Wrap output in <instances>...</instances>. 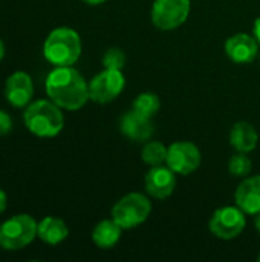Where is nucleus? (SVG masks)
Here are the masks:
<instances>
[{
  "mask_svg": "<svg viewBox=\"0 0 260 262\" xmlns=\"http://www.w3.org/2000/svg\"><path fill=\"white\" fill-rule=\"evenodd\" d=\"M38 230V223L28 213H18L0 226V247L8 252L21 250L29 246Z\"/></svg>",
  "mask_w": 260,
  "mask_h": 262,
  "instance_id": "39448f33",
  "label": "nucleus"
},
{
  "mask_svg": "<svg viewBox=\"0 0 260 262\" xmlns=\"http://www.w3.org/2000/svg\"><path fill=\"white\" fill-rule=\"evenodd\" d=\"M121 235H123V227L113 218L103 220L93 227L92 241L98 249L109 250V249H113L120 243Z\"/></svg>",
  "mask_w": 260,
  "mask_h": 262,
  "instance_id": "dca6fc26",
  "label": "nucleus"
},
{
  "mask_svg": "<svg viewBox=\"0 0 260 262\" xmlns=\"http://www.w3.org/2000/svg\"><path fill=\"white\" fill-rule=\"evenodd\" d=\"M46 94L49 100L66 111H78L90 100L89 83L72 66H58L48 74Z\"/></svg>",
  "mask_w": 260,
  "mask_h": 262,
  "instance_id": "f257e3e1",
  "label": "nucleus"
},
{
  "mask_svg": "<svg viewBox=\"0 0 260 262\" xmlns=\"http://www.w3.org/2000/svg\"><path fill=\"white\" fill-rule=\"evenodd\" d=\"M152 213V201L149 195L130 192L121 196L112 207V218L123 227L132 230L144 224Z\"/></svg>",
  "mask_w": 260,
  "mask_h": 262,
  "instance_id": "20e7f679",
  "label": "nucleus"
},
{
  "mask_svg": "<svg viewBox=\"0 0 260 262\" xmlns=\"http://www.w3.org/2000/svg\"><path fill=\"white\" fill-rule=\"evenodd\" d=\"M236 206L247 215L260 213V175L245 177L234 192Z\"/></svg>",
  "mask_w": 260,
  "mask_h": 262,
  "instance_id": "4468645a",
  "label": "nucleus"
},
{
  "mask_svg": "<svg viewBox=\"0 0 260 262\" xmlns=\"http://www.w3.org/2000/svg\"><path fill=\"white\" fill-rule=\"evenodd\" d=\"M37 236L48 246H58L69 236V227L61 218L46 216L38 223Z\"/></svg>",
  "mask_w": 260,
  "mask_h": 262,
  "instance_id": "f3484780",
  "label": "nucleus"
},
{
  "mask_svg": "<svg viewBox=\"0 0 260 262\" xmlns=\"http://www.w3.org/2000/svg\"><path fill=\"white\" fill-rule=\"evenodd\" d=\"M81 2H84L86 5H90V6H98V5L106 3L107 0H81Z\"/></svg>",
  "mask_w": 260,
  "mask_h": 262,
  "instance_id": "393cba45",
  "label": "nucleus"
},
{
  "mask_svg": "<svg viewBox=\"0 0 260 262\" xmlns=\"http://www.w3.org/2000/svg\"><path fill=\"white\" fill-rule=\"evenodd\" d=\"M101 63L106 69H118V71H123V68L126 66V54L123 49L120 48H109L103 58H101Z\"/></svg>",
  "mask_w": 260,
  "mask_h": 262,
  "instance_id": "412c9836",
  "label": "nucleus"
},
{
  "mask_svg": "<svg viewBox=\"0 0 260 262\" xmlns=\"http://www.w3.org/2000/svg\"><path fill=\"white\" fill-rule=\"evenodd\" d=\"M167 150L169 146H166L161 141H146L141 150V160L149 167L162 166L167 161Z\"/></svg>",
  "mask_w": 260,
  "mask_h": 262,
  "instance_id": "a211bd4d",
  "label": "nucleus"
},
{
  "mask_svg": "<svg viewBox=\"0 0 260 262\" xmlns=\"http://www.w3.org/2000/svg\"><path fill=\"white\" fill-rule=\"evenodd\" d=\"M251 169H253V164H251L248 154L236 152L228 161V172L231 177L245 178L251 173Z\"/></svg>",
  "mask_w": 260,
  "mask_h": 262,
  "instance_id": "aec40b11",
  "label": "nucleus"
},
{
  "mask_svg": "<svg viewBox=\"0 0 260 262\" xmlns=\"http://www.w3.org/2000/svg\"><path fill=\"white\" fill-rule=\"evenodd\" d=\"M26 129L38 138H54L64 127L63 109L52 100H37L26 106L23 114Z\"/></svg>",
  "mask_w": 260,
  "mask_h": 262,
  "instance_id": "f03ea898",
  "label": "nucleus"
},
{
  "mask_svg": "<svg viewBox=\"0 0 260 262\" xmlns=\"http://www.w3.org/2000/svg\"><path fill=\"white\" fill-rule=\"evenodd\" d=\"M132 109L136 111L138 114L153 118L159 109H161V98L155 94V92H141L139 95H136V98L132 103Z\"/></svg>",
  "mask_w": 260,
  "mask_h": 262,
  "instance_id": "6ab92c4d",
  "label": "nucleus"
},
{
  "mask_svg": "<svg viewBox=\"0 0 260 262\" xmlns=\"http://www.w3.org/2000/svg\"><path fill=\"white\" fill-rule=\"evenodd\" d=\"M12 130V118L9 114L0 109V137L6 135Z\"/></svg>",
  "mask_w": 260,
  "mask_h": 262,
  "instance_id": "4be33fe9",
  "label": "nucleus"
},
{
  "mask_svg": "<svg viewBox=\"0 0 260 262\" xmlns=\"http://www.w3.org/2000/svg\"><path fill=\"white\" fill-rule=\"evenodd\" d=\"M8 206V195L3 189H0V215L6 210Z\"/></svg>",
  "mask_w": 260,
  "mask_h": 262,
  "instance_id": "5701e85b",
  "label": "nucleus"
},
{
  "mask_svg": "<svg viewBox=\"0 0 260 262\" xmlns=\"http://www.w3.org/2000/svg\"><path fill=\"white\" fill-rule=\"evenodd\" d=\"M83 51L80 34L69 26H58L52 29L43 45L44 58L58 66H74Z\"/></svg>",
  "mask_w": 260,
  "mask_h": 262,
  "instance_id": "7ed1b4c3",
  "label": "nucleus"
},
{
  "mask_svg": "<svg viewBox=\"0 0 260 262\" xmlns=\"http://www.w3.org/2000/svg\"><path fill=\"white\" fill-rule=\"evenodd\" d=\"M34 97V83L28 72L15 71L6 78L5 98L14 107H26Z\"/></svg>",
  "mask_w": 260,
  "mask_h": 262,
  "instance_id": "ddd939ff",
  "label": "nucleus"
},
{
  "mask_svg": "<svg viewBox=\"0 0 260 262\" xmlns=\"http://www.w3.org/2000/svg\"><path fill=\"white\" fill-rule=\"evenodd\" d=\"M259 41L254 35L239 32L227 38L225 54L227 57L238 64H247L254 61L259 57Z\"/></svg>",
  "mask_w": 260,
  "mask_h": 262,
  "instance_id": "f8f14e48",
  "label": "nucleus"
},
{
  "mask_svg": "<svg viewBox=\"0 0 260 262\" xmlns=\"http://www.w3.org/2000/svg\"><path fill=\"white\" fill-rule=\"evenodd\" d=\"M126 88V77L118 69H103L89 81V95L93 103L107 104L118 98Z\"/></svg>",
  "mask_w": 260,
  "mask_h": 262,
  "instance_id": "6e6552de",
  "label": "nucleus"
},
{
  "mask_svg": "<svg viewBox=\"0 0 260 262\" xmlns=\"http://www.w3.org/2000/svg\"><path fill=\"white\" fill-rule=\"evenodd\" d=\"M144 189L150 198L167 200L176 189V173L167 164L150 167L144 177Z\"/></svg>",
  "mask_w": 260,
  "mask_h": 262,
  "instance_id": "9d476101",
  "label": "nucleus"
},
{
  "mask_svg": "<svg viewBox=\"0 0 260 262\" xmlns=\"http://www.w3.org/2000/svg\"><path fill=\"white\" fill-rule=\"evenodd\" d=\"M118 127L120 132L133 143H146L155 134L153 118L144 117L133 109L127 111L120 117Z\"/></svg>",
  "mask_w": 260,
  "mask_h": 262,
  "instance_id": "9b49d317",
  "label": "nucleus"
},
{
  "mask_svg": "<svg viewBox=\"0 0 260 262\" xmlns=\"http://www.w3.org/2000/svg\"><path fill=\"white\" fill-rule=\"evenodd\" d=\"M253 35L256 37V40L259 41L260 45V15L254 20V25H253Z\"/></svg>",
  "mask_w": 260,
  "mask_h": 262,
  "instance_id": "b1692460",
  "label": "nucleus"
},
{
  "mask_svg": "<svg viewBox=\"0 0 260 262\" xmlns=\"http://www.w3.org/2000/svg\"><path fill=\"white\" fill-rule=\"evenodd\" d=\"M190 11V0H155L150 9V18L156 29L175 31L187 21Z\"/></svg>",
  "mask_w": 260,
  "mask_h": 262,
  "instance_id": "423d86ee",
  "label": "nucleus"
},
{
  "mask_svg": "<svg viewBox=\"0 0 260 262\" xmlns=\"http://www.w3.org/2000/svg\"><path fill=\"white\" fill-rule=\"evenodd\" d=\"M247 227V213L238 206H224L215 210L210 218V232L222 241L238 238Z\"/></svg>",
  "mask_w": 260,
  "mask_h": 262,
  "instance_id": "0eeeda50",
  "label": "nucleus"
},
{
  "mask_svg": "<svg viewBox=\"0 0 260 262\" xmlns=\"http://www.w3.org/2000/svg\"><path fill=\"white\" fill-rule=\"evenodd\" d=\"M257 58H259V61H260V51H259V57H257Z\"/></svg>",
  "mask_w": 260,
  "mask_h": 262,
  "instance_id": "cd10ccee",
  "label": "nucleus"
},
{
  "mask_svg": "<svg viewBox=\"0 0 260 262\" xmlns=\"http://www.w3.org/2000/svg\"><path fill=\"white\" fill-rule=\"evenodd\" d=\"M257 259H259V261H260V255H259V256H257Z\"/></svg>",
  "mask_w": 260,
  "mask_h": 262,
  "instance_id": "c85d7f7f",
  "label": "nucleus"
},
{
  "mask_svg": "<svg viewBox=\"0 0 260 262\" xmlns=\"http://www.w3.org/2000/svg\"><path fill=\"white\" fill-rule=\"evenodd\" d=\"M202 163V154L199 147L192 141H175L169 146L166 164L176 175H192L199 169Z\"/></svg>",
  "mask_w": 260,
  "mask_h": 262,
  "instance_id": "1a4fd4ad",
  "label": "nucleus"
},
{
  "mask_svg": "<svg viewBox=\"0 0 260 262\" xmlns=\"http://www.w3.org/2000/svg\"><path fill=\"white\" fill-rule=\"evenodd\" d=\"M254 227H256V230L259 232L260 235V213L256 215V220H254Z\"/></svg>",
  "mask_w": 260,
  "mask_h": 262,
  "instance_id": "a878e982",
  "label": "nucleus"
},
{
  "mask_svg": "<svg viewBox=\"0 0 260 262\" xmlns=\"http://www.w3.org/2000/svg\"><path fill=\"white\" fill-rule=\"evenodd\" d=\"M3 57H5V43L3 40H0V61L3 60Z\"/></svg>",
  "mask_w": 260,
  "mask_h": 262,
  "instance_id": "bb28decb",
  "label": "nucleus"
},
{
  "mask_svg": "<svg viewBox=\"0 0 260 262\" xmlns=\"http://www.w3.org/2000/svg\"><path fill=\"white\" fill-rule=\"evenodd\" d=\"M230 144L236 152L250 154L259 144V134L256 127L248 121H239L233 124L230 130Z\"/></svg>",
  "mask_w": 260,
  "mask_h": 262,
  "instance_id": "2eb2a0df",
  "label": "nucleus"
}]
</instances>
